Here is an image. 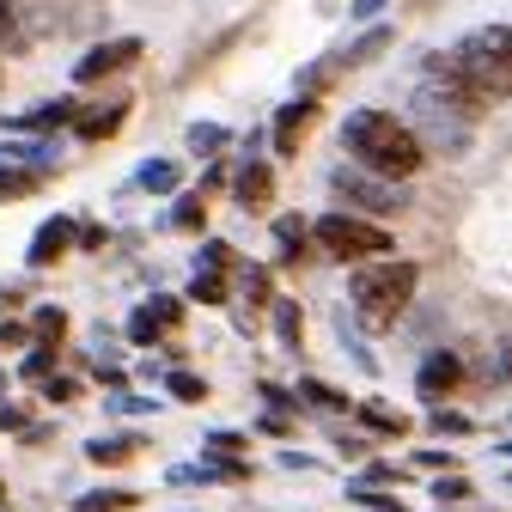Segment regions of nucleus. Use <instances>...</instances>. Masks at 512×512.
<instances>
[{"label": "nucleus", "instance_id": "1", "mask_svg": "<svg viewBox=\"0 0 512 512\" xmlns=\"http://www.w3.org/2000/svg\"><path fill=\"white\" fill-rule=\"evenodd\" d=\"M342 141H348L354 165H360V171H372V177H384V183L415 177V171H421V159H427L421 135H415L409 122H397L391 110H354V116L342 122Z\"/></svg>", "mask_w": 512, "mask_h": 512}, {"label": "nucleus", "instance_id": "2", "mask_svg": "<svg viewBox=\"0 0 512 512\" xmlns=\"http://www.w3.org/2000/svg\"><path fill=\"white\" fill-rule=\"evenodd\" d=\"M415 287H421V269L415 263H397V256H384V263H372V269H360L348 281V299H354V311H360L366 330H391L397 317H403V305L415 299Z\"/></svg>", "mask_w": 512, "mask_h": 512}, {"label": "nucleus", "instance_id": "3", "mask_svg": "<svg viewBox=\"0 0 512 512\" xmlns=\"http://www.w3.org/2000/svg\"><path fill=\"white\" fill-rule=\"evenodd\" d=\"M452 61H458L464 86H470L482 104H506V98H512V31H506V25L470 31V37L452 49Z\"/></svg>", "mask_w": 512, "mask_h": 512}, {"label": "nucleus", "instance_id": "4", "mask_svg": "<svg viewBox=\"0 0 512 512\" xmlns=\"http://www.w3.org/2000/svg\"><path fill=\"white\" fill-rule=\"evenodd\" d=\"M311 238L324 244L330 256H342V263H372V256H391L397 238L384 232L378 220H360V214H324L311 220Z\"/></svg>", "mask_w": 512, "mask_h": 512}, {"label": "nucleus", "instance_id": "5", "mask_svg": "<svg viewBox=\"0 0 512 512\" xmlns=\"http://www.w3.org/2000/svg\"><path fill=\"white\" fill-rule=\"evenodd\" d=\"M330 189L348 202V208H366V214H397L403 208V189L397 183H384V177H372V171H348V165H336L330 171Z\"/></svg>", "mask_w": 512, "mask_h": 512}, {"label": "nucleus", "instance_id": "6", "mask_svg": "<svg viewBox=\"0 0 512 512\" xmlns=\"http://www.w3.org/2000/svg\"><path fill=\"white\" fill-rule=\"evenodd\" d=\"M135 61H141V37H110V43H98V49H86L74 61V80L80 86H98V80H110L122 68H135Z\"/></svg>", "mask_w": 512, "mask_h": 512}, {"label": "nucleus", "instance_id": "7", "mask_svg": "<svg viewBox=\"0 0 512 512\" xmlns=\"http://www.w3.org/2000/svg\"><path fill=\"white\" fill-rule=\"evenodd\" d=\"M458 384H464V360H458V354H427L421 372H415V391H421L427 403H445Z\"/></svg>", "mask_w": 512, "mask_h": 512}, {"label": "nucleus", "instance_id": "8", "mask_svg": "<svg viewBox=\"0 0 512 512\" xmlns=\"http://www.w3.org/2000/svg\"><path fill=\"white\" fill-rule=\"evenodd\" d=\"M232 196H238L244 214H263V208L275 202V171H269L263 159H244V171H238V183H232Z\"/></svg>", "mask_w": 512, "mask_h": 512}, {"label": "nucleus", "instance_id": "9", "mask_svg": "<svg viewBox=\"0 0 512 512\" xmlns=\"http://www.w3.org/2000/svg\"><path fill=\"white\" fill-rule=\"evenodd\" d=\"M74 232H80L74 220H43L37 238H31V250H25V256H31V269H49L55 256H68V244H80Z\"/></svg>", "mask_w": 512, "mask_h": 512}, {"label": "nucleus", "instance_id": "10", "mask_svg": "<svg viewBox=\"0 0 512 512\" xmlns=\"http://www.w3.org/2000/svg\"><path fill=\"white\" fill-rule=\"evenodd\" d=\"M317 116V104L311 98H293L281 116H275V153H299V128Z\"/></svg>", "mask_w": 512, "mask_h": 512}, {"label": "nucleus", "instance_id": "11", "mask_svg": "<svg viewBox=\"0 0 512 512\" xmlns=\"http://www.w3.org/2000/svg\"><path fill=\"white\" fill-rule=\"evenodd\" d=\"M354 415H360V427L378 433V439H403V433H409V421H403L397 409H384V403H360Z\"/></svg>", "mask_w": 512, "mask_h": 512}, {"label": "nucleus", "instance_id": "12", "mask_svg": "<svg viewBox=\"0 0 512 512\" xmlns=\"http://www.w3.org/2000/svg\"><path fill=\"white\" fill-rule=\"evenodd\" d=\"M122 116H128V104H110V110H86L74 128H80V141H104V135L122 128Z\"/></svg>", "mask_w": 512, "mask_h": 512}, {"label": "nucleus", "instance_id": "13", "mask_svg": "<svg viewBox=\"0 0 512 512\" xmlns=\"http://www.w3.org/2000/svg\"><path fill=\"white\" fill-rule=\"evenodd\" d=\"M61 122H80V104H74V98H55V104H43V110L19 116L13 128H61Z\"/></svg>", "mask_w": 512, "mask_h": 512}, {"label": "nucleus", "instance_id": "14", "mask_svg": "<svg viewBox=\"0 0 512 512\" xmlns=\"http://www.w3.org/2000/svg\"><path fill=\"white\" fill-rule=\"evenodd\" d=\"M135 183L147 189V196H171V189H177V165H171V159H147V165L135 171Z\"/></svg>", "mask_w": 512, "mask_h": 512}, {"label": "nucleus", "instance_id": "15", "mask_svg": "<svg viewBox=\"0 0 512 512\" xmlns=\"http://www.w3.org/2000/svg\"><path fill=\"white\" fill-rule=\"evenodd\" d=\"M74 512H135V494L128 488H98V494H80Z\"/></svg>", "mask_w": 512, "mask_h": 512}, {"label": "nucleus", "instance_id": "16", "mask_svg": "<svg viewBox=\"0 0 512 512\" xmlns=\"http://www.w3.org/2000/svg\"><path fill=\"white\" fill-rule=\"evenodd\" d=\"M275 336H281L287 348H299V336H305V311H299V299H275Z\"/></svg>", "mask_w": 512, "mask_h": 512}, {"label": "nucleus", "instance_id": "17", "mask_svg": "<svg viewBox=\"0 0 512 512\" xmlns=\"http://www.w3.org/2000/svg\"><path fill=\"white\" fill-rule=\"evenodd\" d=\"M196 470H202V482H250V464H244V458H214V452H208Z\"/></svg>", "mask_w": 512, "mask_h": 512}, {"label": "nucleus", "instance_id": "18", "mask_svg": "<svg viewBox=\"0 0 512 512\" xmlns=\"http://www.w3.org/2000/svg\"><path fill=\"white\" fill-rule=\"evenodd\" d=\"M31 330H37V342H43V348H55L61 336H68V311H61V305H43V311L31 317Z\"/></svg>", "mask_w": 512, "mask_h": 512}, {"label": "nucleus", "instance_id": "19", "mask_svg": "<svg viewBox=\"0 0 512 512\" xmlns=\"http://www.w3.org/2000/svg\"><path fill=\"white\" fill-rule=\"evenodd\" d=\"M171 226H177V232H202V226H208V202H202V196H183V202L171 208Z\"/></svg>", "mask_w": 512, "mask_h": 512}, {"label": "nucleus", "instance_id": "20", "mask_svg": "<svg viewBox=\"0 0 512 512\" xmlns=\"http://www.w3.org/2000/svg\"><path fill=\"white\" fill-rule=\"evenodd\" d=\"M275 238H281V256H299L305 238H311V226H305L299 214H281V220H275Z\"/></svg>", "mask_w": 512, "mask_h": 512}, {"label": "nucleus", "instance_id": "21", "mask_svg": "<svg viewBox=\"0 0 512 512\" xmlns=\"http://www.w3.org/2000/svg\"><path fill=\"white\" fill-rule=\"evenodd\" d=\"M86 458L92 464H128V458H135V439H92Z\"/></svg>", "mask_w": 512, "mask_h": 512}, {"label": "nucleus", "instance_id": "22", "mask_svg": "<svg viewBox=\"0 0 512 512\" xmlns=\"http://www.w3.org/2000/svg\"><path fill=\"white\" fill-rule=\"evenodd\" d=\"M189 299H202V305H226V281H220V269H196V281H189Z\"/></svg>", "mask_w": 512, "mask_h": 512}, {"label": "nucleus", "instance_id": "23", "mask_svg": "<svg viewBox=\"0 0 512 512\" xmlns=\"http://www.w3.org/2000/svg\"><path fill=\"white\" fill-rule=\"evenodd\" d=\"M165 391H171L177 403H202V397H208V378H196V372H171Z\"/></svg>", "mask_w": 512, "mask_h": 512}, {"label": "nucleus", "instance_id": "24", "mask_svg": "<svg viewBox=\"0 0 512 512\" xmlns=\"http://www.w3.org/2000/svg\"><path fill=\"white\" fill-rule=\"evenodd\" d=\"M378 49H391V31H384V25H378V31H366V37H360V43L342 55V68H360V61H372Z\"/></svg>", "mask_w": 512, "mask_h": 512}, {"label": "nucleus", "instance_id": "25", "mask_svg": "<svg viewBox=\"0 0 512 512\" xmlns=\"http://www.w3.org/2000/svg\"><path fill=\"white\" fill-rule=\"evenodd\" d=\"M37 183H43L37 171H0V202H7V196H31Z\"/></svg>", "mask_w": 512, "mask_h": 512}, {"label": "nucleus", "instance_id": "26", "mask_svg": "<svg viewBox=\"0 0 512 512\" xmlns=\"http://www.w3.org/2000/svg\"><path fill=\"white\" fill-rule=\"evenodd\" d=\"M147 311H153V324H159V330H177V324H183V305H177L171 293H159V299H153Z\"/></svg>", "mask_w": 512, "mask_h": 512}, {"label": "nucleus", "instance_id": "27", "mask_svg": "<svg viewBox=\"0 0 512 512\" xmlns=\"http://www.w3.org/2000/svg\"><path fill=\"white\" fill-rule=\"evenodd\" d=\"M433 433H439V439H464V433H470V421H464L458 409H433Z\"/></svg>", "mask_w": 512, "mask_h": 512}, {"label": "nucleus", "instance_id": "28", "mask_svg": "<svg viewBox=\"0 0 512 512\" xmlns=\"http://www.w3.org/2000/svg\"><path fill=\"white\" fill-rule=\"evenodd\" d=\"M189 147H196V153H214V147H226V128H214V122H196V128H189Z\"/></svg>", "mask_w": 512, "mask_h": 512}, {"label": "nucleus", "instance_id": "29", "mask_svg": "<svg viewBox=\"0 0 512 512\" xmlns=\"http://www.w3.org/2000/svg\"><path fill=\"white\" fill-rule=\"evenodd\" d=\"M153 336H165V330H159V324H153V311H147V305H141V311H135V317H128V342H141V348H147V342H153Z\"/></svg>", "mask_w": 512, "mask_h": 512}, {"label": "nucleus", "instance_id": "30", "mask_svg": "<svg viewBox=\"0 0 512 512\" xmlns=\"http://www.w3.org/2000/svg\"><path fill=\"white\" fill-rule=\"evenodd\" d=\"M244 293H250V305H275V287H269V269H250V275H244Z\"/></svg>", "mask_w": 512, "mask_h": 512}, {"label": "nucleus", "instance_id": "31", "mask_svg": "<svg viewBox=\"0 0 512 512\" xmlns=\"http://www.w3.org/2000/svg\"><path fill=\"white\" fill-rule=\"evenodd\" d=\"M299 391H305V397H311V403H324V409H342V403H348V397H342V391H330V384H311V378H305V384H299Z\"/></svg>", "mask_w": 512, "mask_h": 512}, {"label": "nucleus", "instance_id": "32", "mask_svg": "<svg viewBox=\"0 0 512 512\" xmlns=\"http://www.w3.org/2000/svg\"><path fill=\"white\" fill-rule=\"evenodd\" d=\"M0 43L19 49V13H13V0H0Z\"/></svg>", "mask_w": 512, "mask_h": 512}, {"label": "nucleus", "instance_id": "33", "mask_svg": "<svg viewBox=\"0 0 512 512\" xmlns=\"http://www.w3.org/2000/svg\"><path fill=\"white\" fill-rule=\"evenodd\" d=\"M25 342H31V330L13 324V317H0V348H25Z\"/></svg>", "mask_w": 512, "mask_h": 512}, {"label": "nucleus", "instance_id": "34", "mask_svg": "<svg viewBox=\"0 0 512 512\" xmlns=\"http://www.w3.org/2000/svg\"><path fill=\"white\" fill-rule=\"evenodd\" d=\"M49 360H55L49 348H31V354H25V378H43V372H49Z\"/></svg>", "mask_w": 512, "mask_h": 512}, {"label": "nucleus", "instance_id": "35", "mask_svg": "<svg viewBox=\"0 0 512 512\" xmlns=\"http://www.w3.org/2000/svg\"><path fill=\"white\" fill-rule=\"evenodd\" d=\"M74 391H80V384H68V378H49V384H43V397H49V403H68Z\"/></svg>", "mask_w": 512, "mask_h": 512}, {"label": "nucleus", "instance_id": "36", "mask_svg": "<svg viewBox=\"0 0 512 512\" xmlns=\"http://www.w3.org/2000/svg\"><path fill=\"white\" fill-rule=\"evenodd\" d=\"M202 256H208V269H226V263H232V250H226V244H202Z\"/></svg>", "mask_w": 512, "mask_h": 512}, {"label": "nucleus", "instance_id": "37", "mask_svg": "<svg viewBox=\"0 0 512 512\" xmlns=\"http://www.w3.org/2000/svg\"><path fill=\"white\" fill-rule=\"evenodd\" d=\"M360 506H372V512H403V500H384V494H360Z\"/></svg>", "mask_w": 512, "mask_h": 512}, {"label": "nucleus", "instance_id": "38", "mask_svg": "<svg viewBox=\"0 0 512 512\" xmlns=\"http://www.w3.org/2000/svg\"><path fill=\"white\" fill-rule=\"evenodd\" d=\"M378 7H384V0H354V13H360V19H372Z\"/></svg>", "mask_w": 512, "mask_h": 512}, {"label": "nucleus", "instance_id": "39", "mask_svg": "<svg viewBox=\"0 0 512 512\" xmlns=\"http://www.w3.org/2000/svg\"><path fill=\"white\" fill-rule=\"evenodd\" d=\"M0 500H7V488H0Z\"/></svg>", "mask_w": 512, "mask_h": 512}, {"label": "nucleus", "instance_id": "40", "mask_svg": "<svg viewBox=\"0 0 512 512\" xmlns=\"http://www.w3.org/2000/svg\"><path fill=\"white\" fill-rule=\"evenodd\" d=\"M0 384H7V378H0Z\"/></svg>", "mask_w": 512, "mask_h": 512}]
</instances>
